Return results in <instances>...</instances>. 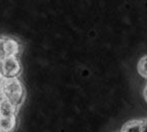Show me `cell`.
<instances>
[{"mask_svg": "<svg viewBox=\"0 0 147 132\" xmlns=\"http://www.w3.org/2000/svg\"><path fill=\"white\" fill-rule=\"evenodd\" d=\"M0 95L18 108L23 104L26 98L24 85L18 78H0Z\"/></svg>", "mask_w": 147, "mask_h": 132, "instance_id": "obj_1", "label": "cell"}, {"mask_svg": "<svg viewBox=\"0 0 147 132\" xmlns=\"http://www.w3.org/2000/svg\"><path fill=\"white\" fill-rule=\"evenodd\" d=\"M22 72L21 64L16 57H7L0 61V76L4 78H16Z\"/></svg>", "mask_w": 147, "mask_h": 132, "instance_id": "obj_2", "label": "cell"}, {"mask_svg": "<svg viewBox=\"0 0 147 132\" xmlns=\"http://www.w3.org/2000/svg\"><path fill=\"white\" fill-rule=\"evenodd\" d=\"M18 113V107L9 102L6 98L0 95V118L16 117Z\"/></svg>", "mask_w": 147, "mask_h": 132, "instance_id": "obj_3", "label": "cell"}, {"mask_svg": "<svg viewBox=\"0 0 147 132\" xmlns=\"http://www.w3.org/2000/svg\"><path fill=\"white\" fill-rule=\"evenodd\" d=\"M5 54L7 57H16L21 52V44L14 38L11 37H5L4 41Z\"/></svg>", "mask_w": 147, "mask_h": 132, "instance_id": "obj_4", "label": "cell"}, {"mask_svg": "<svg viewBox=\"0 0 147 132\" xmlns=\"http://www.w3.org/2000/svg\"><path fill=\"white\" fill-rule=\"evenodd\" d=\"M16 126V117L0 118V132H13Z\"/></svg>", "mask_w": 147, "mask_h": 132, "instance_id": "obj_5", "label": "cell"}, {"mask_svg": "<svg viewBox=\"0 0 147 132\" xmlns=\"http://www.w3.org/2000/svg\"><path fill=\"white\" fill-rule=\"evenodd\" d=\"M122 132H142V130H141V121L132 120L127 122L123 126Z\"/></svg>", "mask_w": 147, "mask_h": 132, "instance_id": "obj_6", "label": "cell"}, {"mask_svg": "<svg viewBox=\"0 0 147 132\" xmlns=\"http://www.w3.org/2000/svg\"><path fill=\"white\" fill-rule=\"evenodd\" d=\"M138 72L143 77H147V55L141 58L138 63Z\"/></svg>", "mask_w": 147, "mask_h": 132, "instance_id": "obj_7", "label": "cell"}, {"mask_svg": "<svg viewBox=\"0 0 147 132\" xmlns=\"http://www.w3.org/2000/svg\"><path fill=\"white\" fill-rule=\"evenodd\" d=\"M5 36H0V61L6 58L5 54V47H4Z\"/></svg>", "mask_w": 147, "mask_h": 132, "instance_id": "obj_8", "label": "cell"}, {"mask_svg": "<svg viewBox=\"0 0 147 132\" xmlns=\"http://www.w3.org/2000/svg\"><path fill=\"white\" fill-rule=\"evenodd\" d=\"M141 130L142 132H147V119L141 121Z\"/></svg>", "mask_w": 147, "mask_h": 132, "instance_id": "obj_9", "label": "cell"}, {"mask_svg": "<svg viewBox=\"0 0 147 132\" xmlns=\"http://www.w3.org/2000/svg\"><path fill=\"white\" fill-rule=\"evenodd\" d=\"M144 98H145V100H146V102H147V87H145V89H144Z\"/></svg>", "mask_w": 147, "mask_h": 132, "instance_id": "obj_10", "label": "cell"}]
</instances>
